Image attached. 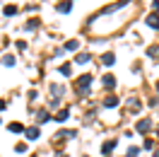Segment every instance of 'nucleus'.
<instances>
[{
    "mask_svg": "<svg viewBox=\"0 0 159 157\" xmlns=\"http://www.w3.org/2000/svg\"><path fill=\"white\" fill-rule=\"evenodd\" d=\"M89 85H92V78H89V75H82V78H80V82H77V89L87 92V89H89Z\"/></svg>",
    "mask_w": 159,
    "mask_h": 157,
    "instance_id": "1",
    "label": "nucleus"
},
{
    "mask_svg": "<svg viewBox=\"0 0 159 157\" xmlns=\"http://www.w3.org/2000/svg\"><path fill=\"white\" fill-rule=\"evenodd\" d=\"M101 63H104V65H113V63H116L113 53H104V56H101Z\"/></svg>",
    "mask_w": 159,
    "mask_h": 157,
    "instance_id": "2",
    "label": "nucleus"
},
{
    "mask_svg": "<svg viewBox=\"0 0 159 157\" xmlns=\"http://www.w3.org/2000/svg\"><path fill=\"white\" fill-rule=\"evenodd\" d=\"M147 24L152 27V29H157V27H159V15H149V17H147Z\"/></svg>",
    "mask_w": 159,
    "mask_h": 157,
    "instance_id": "3",
    "label": "nucleus"
},
{
    "mask_svg": "<svg viewBox=\"0 0 159 157\" xmlns=\"http://www.w3.org/2000/svg\"><path fill=\"white\" fill-rule=\"evenodd\" d=\"M56 121H58V123H63V121H68V109H63V111H58V114H56Z\"/></svg>",
    "mask_w": 159,
    "mask_h": 157,
    "instance_id": "4",
    "label": "nucleus"
},
{
    "mask_svg": "<svg viewBox=\"0 0 159 157\" xmlns=\"http://www.w3.org/2000/svg\"><path fill=\"white\" fill-rule=\"evenodd\" d=\"M149 126H152V123H149L147 118H142V121H140V123H138V131H140V133H145V131H147Z\"/></svg>",
    "mask_w": 159,
    "mask_h": 157,
    "instance_id": "5",
    "label": "nucleus"
},
{
    "mask_svg": "<svg viewBox=\"0 0 159 157\" xmlns=\"http://www.w3.org/2000/svg\"><path fill=\"white\" fill-rule=\"evenodd\" d=\"M27 138H29V140H36V138H39V128H29V131H27Z\"/></svg>",
    "mask_w": 159,
    "mask_h": 157,
    "instance_id": "6",
    "label": "nucleus"
},
{
    "mask_svg": "<svg viewBox=\"0 0 159 157\" xmlns=\"http://www.w3.org/2000/svg\"><path fill=\"white\" fill-rule=\"evenodd\" d=\"M104 85H106V87H113V85H116V78H113V75H106V78H104Z\"/></svg>",
    "mask_w": 159,
    "mask_h": 157,
    "instance_id": "7",
    "label": "nucleus"
},
{
    "mask_svg": "<svg viewBox=\"0 0 159 157\" xmlns=\"http://www.w3.org/2000/svg\"><path fill=\"white\" fill-rule=\"evenodd\" d=\"M113 145H116V140H111V143H106V145H104V150H101V152H104V155H109L111 150H113Z\"/></svg>",
    "mask_w": 159,
    "mask_h": 157,
    "instance_id": "8",
    "label": "nucleus"
},
{
    "mask_svg": "<svg viewBox=\"0 0 159 157\" xmlns=\"http://www.w3.org/2000/svg\"><path fill=\"white\" fill-rule=\"evenodd\" d=\"M10 131H12V133H20V131H24V128H22V123L15 121V123H10Z\"/></svg>",
    "mask_w": 159,
    "mask_h": 157,
    "instance_id": "9",
    "label": "nucleus"
},
{
    "mask_svg": "<svg viewBox=\"0 0 159 157\" xmlns=\"http://www.w3.org/2000/svg\"><path fill=\"white\" fill-rule=\"evenodd\" d=\"M104 104H106V107H116V104H118V99H116V97H106Z\"/></svg>",
    "mask_w": 159,
    "mask_h": 157,
    "instance_id": "10",
    "label": "nucleus"
},
{
    "mask_svg": "<svg viewBox=\"0 0 159 157\" xmlns=\"http://www.w3.org/2000/svg\"><path fill=\"white\" fill-rule=\"evenodd\" d=\"M70 7H72L70 2H63V5H58V12H70Z\"/></svg>",
    "mask_w": 159,
    "mask_h": 157,
    "instance_id": "11",
    "label": "nucleus"
},
{
    "mask_svg": "<svg viewBox=\"0 0 159 157\" xmlns=\"http://www.w3.org/2000/svg\"><path fill=\"white\" fill-rule=\"evenodd\" d=\"M77 46H80L77 41H68V44H65V49H68V51H75V49H77Z\"/></svg>",
    "mask_w": 159,
    "mask_h": 157,
    "instance_id": "12",
    "label": "nucleus"
},
{
    "mask_svg": "<svg viewBox=\"0 0 159 157\" xmlns=\"http://www.w3.org/2000/svg\"><path fill=\"white\" fill-rule=\"evenodd\" d=\"M89 60V53H80L77 56V63H87Z\"/></svg>",
    "mask_w": 159,
    "mask_h": 157,
    "instance_id": "13",
    "label": "nucleus"
},
{
    "mask_svg": "<svg viewBox=\"0 0 159 157\" xmlns=\"http://www.w3.org/2000/svg\"><path fill=\"white\" fill-rule=\"evenodd\" d=\"M70 70H72V68H70V63H65V65H60V73H63V75H70Z\"/></svg>",
    "mask_w": 159,
    "mask_h": 157,
    "instance_id": "14",
    "label": "nucleus"
},
{
    "mask_svg": "<svg viewBox=\"0 0 159 157\" xmlns=\"http://www.w3.org/2000/svg\"><path fill=\"white\" fill-rule=\"evenodd\" d=\"M39 121H41V123L48 121V111H39Z\"/></svg>",
    "mask_w": 159,
    "mask_h": 157,
    "instance_id": "15",
    "label": "nucleus"
},
{
    "mask_svg": "<svg viewBox=\"0 0 159 157\" xmlns=\"http://www.w3.org/2000/svg\"><path fill=\"white\" fill-rule=\"evenodd\" d=\"M15 12H17V7H15V5H7V7H5V15H15Z\"/></svg>",
    "mask_w": 159,
    "mask_h": 157,
    "instance_id": "16",
    "label": "nucleus"
},
{
    "mask_svg": "<svg viewBox=\"0 0 159 157\" xmlns=\"http://www.w3.org/2000/svg\"><path fill=\"white\" fill-rule=\"evenodd\" d=\"M138 152H140L138 147H130V150H128V157H135V155H138Z\"/></svg>",
    "mask_w": 159,
    "mask_h": 157,
    "instance_id": "17",
    "label": "nucleus"
},
{
    "mask_svg": "<svg viewBox=\"0 0 159 157\" xmlns=\"http://www.w3.org/2000/svg\"><path fill=\"white\" fill-rule=\"evenodd\" d=\"M5 65H15V58H12V56H5Z\"/></svg>",
    "mask_w": 159,
    "mask_h": 157,
    "instance_id": "18",
    "label": "nucleus"
},
{
    "mask_svg": "<svg viewBox=\"0 0 159 157\" xmlns=\"http://www.w3.org/2000/svg\"><path fill=\"white\" fill-rule=\"evenodd\" d=\"M157 89H159V85H157Z\"/></svg>",
    "mask_w": 159,
    "mask_h": 157,
    "instance_id": "19",
    "label": "nucleus"
}]
</instances>
